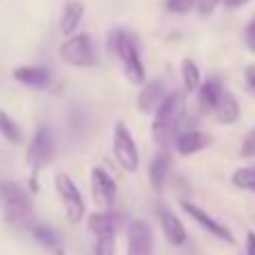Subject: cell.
Returning a JSON list of instances; mask_svg holds the SVG:
<instances>
[{"instance_id": "30bf717a", "label": "cell", "mask_w": 255, "mask_h": 255, "mask_svg": "<svg viewBox=\"0 0 255 255\" xmlns=\"http://www.w3.org/2000/svg\"><path fill=\"white\" fill-rule=\"evenodd\" d=\"M183 210L188 212V215L192 217V219H194V222H197V224H201V226L206 228V231L210 233V235H215L217 240L226 242V244H233V242H235V237L231 235V231H228V228L224 226V224H219V222H217L215 217H210V215H208V212L203 210V208L194 206V203H190V201H183Z\"/></svg>"}, {"instance_id": "603a6c76", "label": "cell", "mask_w": 255, "mask_h": 255, "mask_svg": "<svg viewBox=\"0 0 255 255\" xmlns=\"http://www.w3.org/2000/svg\"><path fill=\"white\" fill-rule=\"evenodd\" d=\"M32 235H34V240H36V242H41L43 246H50V249L59 244L57 233H54L52 228H48V226H34L32 228Z\"/></svg>"}, {"instance_id": "6da1fadb", "label": "cell", "mask_w": 255, "mask_h": 255, "mask_svg": "<svg viewBox=\"0 0 255 255\" xmlns=\"http://www.w3.org/2000/svg\"><path fill=\"white\" fill-rule=\"evenodd\" d=\"M185 116V100L181 93H169L167 100L160 104V109L154 113V125H151V138L156 144L165 147L169 140L178 135V125Z\"/></svg>"}, {"instance_id": "4316f807", "label": "cell", "mask_w": 255, "mask_h": 255, "mask_svg": "<svg viewBox=\"0 0 255 255\" xmlns=\"http://www.w3.org/2000/svg\"><path fill=\"white\" fill-rule=\"evenodd\" d=\"M242 156H244V158L255 156V129L251 131V133L244 138V142H242Z\"/></svg>"}, {"instance_id": "cb8c5ba5", "label": "cell", "mask_w": 255, "mask_h": 255, "mask_svg": "<svg viewBox=\"0 0 255 255\" xmlns=\"http://www.w3.org/2000/svg\"><path fill=\"white\" fill-rule=\"evenodd\" d=\"M192 7H197V0H167V9L172 14H188Z\"/></svg>"}, {"instance_id": "9c48e42d", "label": "cell", "mask_w": 255, "mask_h": 255, "mask_svg": "<svg viewBox=\"0 0 255 255\" xmlns=\"http://www.w3.org/2000/svg\"><path fill=\"white\" fill-rule=\"evenodd\" d=\"M129 255H154V235L151 226L142 219H135L129 226Z\"/></svg>"}, {"instance_id": "7402d4cb", "label": "cell", "mask_w": 255, "mask_h": 255, "mask_svg": "<svg viewBox=\"0 0 255 255\" xmlns=\"http://www.w3.org/2000/svg\"><path fill=\"white\" fill-rule=\"evenodd\" d=\"M233 183L242 190H255V167H240L233 174Z\"/></svg>"}, {"instance_id": "d6986e66", "label": "cell", "mask_w": 255, "mask_h": 255, "mask_svg": "<svg viewBox=\"0 0 255 255\" xmlns=\"http://www.w3.org/2000/svg\"><path fill=\"white\" fill-rule=\"evenodd\" d=\"M240 102H237L235 95H231V93H224L222 100H219V104H217L215 109V118L219 125H233V122L240 120Z\"/></svg>"}, {"instance_id": "7c38bea8", "label": "cell", "mask_w": 255, "mask_h": 255, "mask_svg": "<svg viewBox=\"0 0 255 255\" xmlns=\"http://www.w3.org/2000/svg\"><path fill=\"white\" fill-rule=\"evenodd\" d=\"M174 144H176V151L181 156H192L197 151L208 149L212 144V135L206 133V131H199V129H188V131H181V133L174 138Z\"/></svg>"}, {"instance_id": "7a4b0ae2", "label": "cell", "mask_w": 255, "mask_h": 255, "mask_svg": "<svg viewBox=\"0 0 255 255\" xmlns=\"http://www.w3.org/2000/svg\"><path fill=\"white\" fill-rule=\"evenodd\" d=\"M111 48L116 52L118 61L122 66L125 77L129 79L135 86L144 84V66L140 59V50H138V41L133 34H129L127 29H116L111 36Z\"/></svg>"}, {"instance_id": "3957f363", "label": "cell", "mask_w": 255, "mask_h": 255, "mask_svg": "<svg viewBox=\"0 0 255 255\" xmlns=\"http://www.w3.org/2000/svg\"><path fill=\"white\" fill-rule=\"evenodd\" d=\"M0 210L7 224L23 226L32 217V199L14 181H0Z\"/></svg>"}, {"instance_id": "44dd1931", "label": "cell", "mask_w": 255, "mask_h": 255, "mask_svg": "<svg viewBox=\"0 0 255 255\" xmlns=\"http://www.w3.org/2000/svg\"><path fill=\"white\" fill-rule=\"evenodd\" d=\"M0 135H2L7 142H11V144H18L20 140H23V133H20L18 125H16V122L11 120L2 109H0Z\"/></svg>"}, {"instance_id": "83f0119b", "label": "cell", "mask_w": 255, "mask_h": 255, "mask_svg": "<svg viewBox=\"0 0 255 255\" xmlns=\"http://www.w3.org/2000/svg\"><path fill=\"white\" fill-rule=\"evenodd\" d=\"M246 45H249V50L255 54V23L251 20L249 27H246Z\"/></svg>"}, {"instance_id": "484cf974", "label": "cell", "mask_w": 255, "mask_h": 255, "mask_svg": "<svg viewBox=\"0 0 255 255\" xmlns=\"http://www.w3.org/2000/svg\"><path fill=\"white\" fill-rule=\"evenodd\" d=\"M217 2H219V0H197V11H199V16L208 18V16H210L212 11L217 9Z\"/></svg>"}, {"instance_id": "52a82bcc", "label": "cell", "mask_w": 255, "mask_h": 255, "mask_svg": "<svg viewBox=\"0 0 255 255\" xmlns=\"http://www.w3.org/2000/svg\"><path fill=\"white\" fill-rule=\"evenodd\" d=\"M57 154V147H54V138L50 133L48 127H41L36 133H34L32 142L27 147V154H25V160H27L29 169H32V176L39 174V169H43L50 160Z\"/></svg>"}, {"instance_id": "277c9868", "label": "cell", "mask_w": 255, "mask_h": 255, "mask_svg": "<svg viewBox=\"0 0 255 255\" xmlns=\"http://www.w3.org/2000/svg\"><path fill=\"white\" fill-rule=\"evenodd\" d=\"M113 156H116V163L120 165L122 172L127 174L138 172L140 167L138 147H135V140L125 122H118L116 131H113Z\"/></svg>"}, {"instance_id": "4dcf8cb0", "label": "cell", "mask_w": 255, "mask_h": 255, "mask_svg": "<svg viewBox=\"0 0 255 255\" xmlns=\"http://www.w3.org/2000/svg\"><path fill=\"white\" fill-rule=\"evenodd\" d=\"M246 82H249V86L255 91V66L246 68Z\"/></svg>"}, {"instance_id": "d4e9b609", "label": "cell", "mask_w": 255, "mask_h": 255, "mask_svg": "<svg viewBox=\"0 0 255 255\" xmlns=\"http://www.w3.org/2000/svg\"><path fill=\"white\" fill-rule=\"evenodd\" d=\"M93 255H116V237H104V240H97L95 253H93Z\"/></svg>"}, {"instance_id": "e0dca14e", "label": "cell", "mask_w": 255, "mask_h": 255, "mask_svg": "<svg viewBox=\"0 0 255 255\" xmlns=\"http://www.w3.org/2000/svg\"><path fill=\"white\" fill-rule=\"evenodd\" d=\"M172 172V156L167 151H160L149 165V183L154 190H163V185L167 183V176Z\"/></svg>"}, {"instance_id": "ac0fdd59", "label": "cell", "mask_w": 255, "mask_h": 255, "mask_svg": "<svg viewBox=\"0 0 255 255\" xmlns=\"http://www.w3.org/2000/svg\"><path fill=\"white\" fill-rule=\"evenodd\" d=\"M84 18V2H79V0H70L66 5V9H63L61 14V34L63 36H75V32H77L79 23H82Z\"/></svg>"}, {"instance_id": "8fae6325", "label": "cell", "mask_w": 255, "mask_h": 255, "mask_svg": "<svg viewBox=\"0 0 255 255\" xmlns=\"http://www.w3.org/2000/svg\"><path fill=\"white\" fill-rule=\"evenodd\" d=\"M156 215H158V222H160V228H163L165 240L172 246H183L188 235H185V226L181 224V219L174 215V210H169L167 206H158L156 208Z\"/></svg>"}, {"instance_id": "8992f818", "label": "cell", "mask_w": 255, "mask_h": 255, "mask_svg": "<svg viewBox=\"0 0 255 255\" xmlns=\"http://www.w3.org/2000/svg\"><path fill=\"white\" fill-rule=\"evenodd\" d=\"M59 57L63 63L75 68H91L97 63L95 48L88 34H75L70 39H66L59 48Z\"/></svg>"}, {"instance_id": "f546056e", "label": "cell", "mask_w": 255, "mask_h": 255, "mask_svg": "<svg viewBox=\"0 0 255 255\" xmlns=\"http://www.w3.org/2000/svg\"><path fill=\"white\" fill-rule=\"evenodd\" d=\"M222 5H226V7H231V9H237V7H244V5H249V0H219Z\"/></svg>"}, {"instance_id": "2e32d148", "label": "cell", "mask_w": 255, "mask_h": 255, "mask_svg": "<svg viewBox=\"0 0 255 255\" xmlns=\"http://www.w3.org/2000/svg\"><path fill=\"white\" fill-rule=\"evenodd\" d=\"M224 93L226 91H224L222 79H217V77L206 79L201 84V88H199V109H201V113H215Z\"/></svg>"}, {"instance_id": "d6a6232c", "label": "cell", "mask_w": 255, "mask_h": 255, "mask_svg": "<svg viewBox=\"0 0 255 255\" xmlns=\"http://www.w3.org/2000/svg\"><path fill=\"white\" fill-rule=\"evenodd\" d=\"M253 23H255V18H253Z\"/></svg>"}, {"instance_id": "9a60e30c", "label": "cell", "mask_w": 255, "mask_h": 255, "mask_svg": "<svg viewBox=\"0 0 255 255\" xmlns=\"http://www.w3.org/2000/svg\"><path fill=\"white\" fill-rule=\"evenodd\" d=\"M11 77L18 84H25V86H29V88H45L52 82L50 70L43 66H18L11 70Z\"/></svg>"}, {"instance_id": "ba28073f", "label": "cell", "mask_w": 255, "mask_h": 255, "mask_svg": "<svg viewBox=\"0 0 255 255\" xmlns=\"http://www.w3.org/2000/svg\"><path fill=\"white\" fill-rule=\"evenodd\" d=\"M91 192L93 199H95L97 206L102 208H113L118 199V185L113 181V176L106 172L104 167H93L91 172Z\"/></svg>"}, {"instance_id": "5b68a950", "label": "cell", "mask_w": 255, "mask_h": 255, "mask_svg": "<svg viewBox=\"0 0 255 255\" xmlns=\"http://www.w3.org/2000/svg\"><path fill=\"white\" fill-rule=\"evenodd\" d=\"M54 188H57V194L63 203L66 219L70 224H79L86 217V203H84L82 190L75 185V181L68 174H57L54 176Z\"/></svg>"}, {"instance_id": "4fadbf2b", "label": "cell", "mask_w": 255, "mask_h": 255, "mask_svg": "<svg viewBox=\"0 0 255 255\" xmlns=\"http://www.w3.org/2000/svg\"><path fill=\"white\" fill-rule=\"evenodd\" d=\"M167 100L165 95V84L163 79H151L142 86V91L138 93V111L140 113H156L160 109V104Z\"/></svg>"}, {"instance_id": "1f68e13d", "label": "cell", "mask_w": 255, "mask_h": 255, "mask_svg": "<svg viewBox=\"0 0 255 255\" xmlns=\"http://www.w3.org/2000/svg\"><path fill=\"white\" fill-rule=\"evenodd\" d=\"M54 255H66V251H63L61 246H57V249H54Z\"/></svg>"}, {"instance_id": "f1b7e54d", "label": "cell", "mask_w": 255, "mask_h": 255, "mask_svg": "<svg viewBox=\"0 0 255 255\" xmlns=\"http://www.w3.org/2000/svg\"><path fill=\"white\" fill-rule=\"evenodd\" d=\"M246 255H255V233H246Z\"/></svg>"}, {"instance_id": "ffe728a7", "label": "cell", "mask_w": 255, "mask_h": 255, "mask_svg": "<svg viewBox=\"0 0 255 255\" xmlns=\"http://www.w3.org/2000/svg\"><path fill=\"white\" fill-rule=\"evenodd\" d=\"M181 79H183V88L188 93H194L197 88H201V70L192 59L181 61Z\"/></svg>"}, {"instance_id": "5bb4252c", "label": "cell", "mask_w": 255, "mask_h": 255, "mask_svg": "<svg viewBox=\"0 0 255 255\" xmlns=\"http://www.w3.org/2000/svg\"><path fill=\"white\" fill-rule=\"evenodd\" d=\"M122 228V219L120 215L106 210V212H93L88 217V231L93 235H97V240H104V237H116L118 231Z\"/></svg>"}]
</instances>
